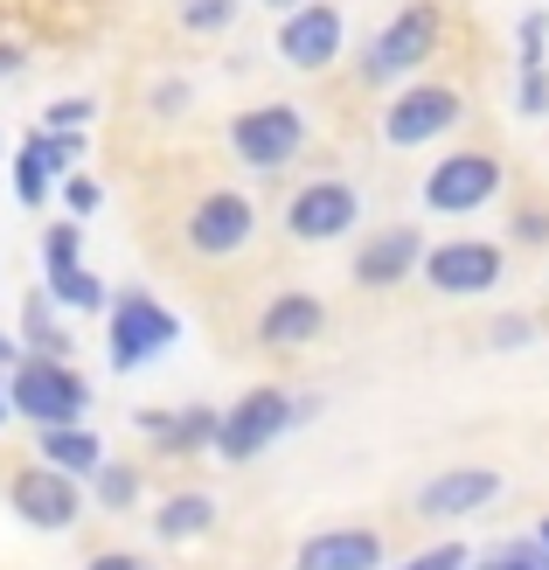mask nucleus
<instances>
[{
    "label": "nucleus",
    "instance_id": "1",
    "mask_svg": "<svg viewBox=\"0 0 549 570\" xmlns=\"http://www.w3.org/2000/svg\"><path fill=\"white\" fill-rule=\"evenodd\" d=\"M306 404L293 390H272V383H257V390H244L237 404H229L223 417H216V460H229V466H244V460H257L265 445H278L285 432H293V417H300Z\"/></svg>",
    "mask_w": 549,
    "mask_h": 570
},
{
    "label": "nucleus",
    "instance_id": "2",
    "mask_svg": "<svg viewBox=\"0 0 549 570\" xmlns=\"http://www.w3.org/2000/svg\"><path fill=\"white\" fill-rule=\"evenodd\" d=\"M8 396H14L21 417H36L42 432H49V424H77V417H84V404H91V383H84L70 362L21 355V362L8 368Z\"/></svg>",
    "mask_w": 549,
    "mask_h": 570
},
{
    "label": "nucleus",
    "instance_id": "3",
    "mask_svg": "<svg viewBox=\"0 0 549 570\" xmlns=\"http://www.w3.org/2000/svg\"><path fill=\"white\" fill-rule=\"evenodd\" d=\"M439 36H445V14L431 8V0H411V8H396V14L383 21V36L369 42V56H362V77H369V83L411 77L418 63H431V49H439Z\"/></svg>",
    "mask_w": 549,
    "mask_h": 570
},
{
    "label": "nucleus",
    "instance_id": "4",
    "mask_svg": "<svg viewBox=\"0 0 549 570\" xmlns=\"http://www.w3.org/2000/svg\"><path fill=\"white\" fill-rule=\"evenodd\" d=\"M182 341V321L167 313L154 293H139V285H126L119 299H111V368H139V362H154V355H167Z\"/></svg>",
    "mask_w": 549,
    "mask_h": 570
},
{
    "label": "nucleus",
    "instance_id": "5",
    "mask_svg": "<svg viewBox=\"0 0 549 570\" xmlns=\"http://www.w3.org/2000/svg\"><path fill=\"white\" fill-rule=\"evenodd\" d=\"M229 147H237L251 167H285L300 147H306V119H300V105H251L229 119Z\"/></svg>",
    "mask_w": 549,
    "mask_h": 570
},
{
    "label": "nucleus",
    "instance_id": "6",
    "mask_svg": "<svg viewBox=\"0 0 549 570\" xmlns=\"http://www.w3.org/2000/svg\"><path fill=\"white\" fill-rule=\"evenodd\" d=\"M424 278L452 299H473V293H494L501 285V244L487 237H445L439 250H424Z\"/></svg>",
    "mask_w": 549,
    "mask_h": 570
},
{
    "label": "nucleus",
    "instance_id": "7",
    "mask_svg": "<svg viewBox=\"0 0 549 570\" xmlns=\"http://www.w3.org/2000/svg\"><path fill=\"white\" fill-rule=\"evenodd\" d=\"M494 188H501V160L494 154H445L424 175V203L445 209V216H473L480 203H494Z\"/></svg>",
    "mask_w": 549,
    "mask_h": 570
},
{
    "label": "nucleus",
    "instance_id": "8",
    "mask_svg": "<svg viewBox=\"0 0 549 570\" xmlns=\"http://www.w3.org/2000/svg\"><path fill=\"white\" fill-rule=\"evenodd\" d=\"M355 216H362V195L341 181V175H321V181H306L293 195V209H285V230H293L300 244H327L341 230H355Z\"/></svg>",
    "mask_w": 549,
    "mask_h": 570
},
{
    "label": "nucleus",
    "instance_id": "9",
    "mask_svg": "<svg viewBox=\"0 0 549 570\" xmlns=\"http://www.w3.org/2000/svg\"><path fill=\"white\" fill-rule=\"evenodd\" d=\"M445 126H459V91L452 83H411V91H396L390 111H383L390 147H424V139H439Z\"/></svg>",
    "mask_w": 549,
    "mask_h": 570
},
{
    "label": "nucleus",
    "instance_id": "10",
    "mask_svg": "<svg viewBox=\"0 0 549 570\" xmlns=\"http://www.w3.org/2000/svg\"><path fill=\"white\" fill-rule=\"evenodd\" d=\"M251 244V203L237 188H216L202 195L195 216H188V250L195 258H237V250Z\"/></svg>",
    "mask_w": 549,
    "mask_h": 570
},
{
    "label": "nucleus",
    "instance_id": "11",
    "mask_svg": "<svg viewBox=\"0 0 549 570\" xmlns=\"http://www.w3.org/2000/svg\"><path fill=\"white\" fill-rule=\"evenodd\" d=\"M8 501H14V515H21L28 529H70V522L84 515L77 480H70V473H56V466H28V473H14Z\"/></svg>",
    "mask_w": 549,
    "mask_h": 570
},
{
    "label": "nucleus",
    "instance_id": "12",
    "mask_svg": "<svg viewBox=\"0 0 549 570\" xmlns=\"http://www.w3.org/2000/svg\"><path fill=\"white\" fill-rule=\"evenodd\" d=\"M278 56L293 70H327L341 56V14L327 8V0H306V8H293L278 21Z\"/></svg>",
    "mask_w": 549,
    "mask_h": 570
},
{
    "label": "nucleus",
    "instance_id": "13",
    "mask_svg": "<svg viewBox=\"0 0 549 570\" xmlns=\"http://www.w3.org/2000/svg\"><path fill=\"white\" fill-rule=\"evenodd\" d=\"M494 494H501V473L494 466H452V473H439V480H424V488H418V515L452 522V515L487 508Z\"/></svg>",
    "mask_w": 549,
    "mask_h": 570
},
{
    "label": "nucleus",
    "instance_id": "14",
    "mask_svg": "<svg viewBox=\"0 0 549 570\" xmlns=\"http://www.w3.org/2000/svg\"><path fill=\"white\" fill-rule=\"evenodd\" d=\"M424 265V230H411V223H396V230L369 237L355 250V285H369V293H383V285H403Z\"/></svg>",
    "mask_w": 549,
    "mask_h": 570
},
{
    "label": "nucleus",
    "instance_id": "15",
    "mask_svg": "<svg viewBox=\"0 0 549 570\" xmlns=\"http://www.w3.org/2000/svg\"><path fill=\"white\" fill-rule=\"evenodd\" d=\"M77 244H84V230H77V223H56V230L42 237V265H49V293H56V299L91 313V306H105V285H98L91 272L77 265Z\"/></svg>",
    "mask_w": 549,
    "mask_h": 570
},
{
    "label": "nucleus",
    "instance_id": "16",
    "mask_svg": "<svg viewBox=\"0 0 549 570\" xmlns=\"http://www.w3.org/2000/svg\"><path fill=\"white\" fill-rule=\"evenodd\" d=\"M77 160V132H36L21 147V160H14V195L28 209H42L49 203V188H56V175Z\"/></svg>",
    "mask_w": 549,
    "mask_h": 570
},
{
    "label": "nucleus",
    "instance_id": "17",
    "mask_svg": "<svg viewBox=\"0 0 549 570\" xmlns=\"http://www.w3.org/2000/svg\"><path fill=\"white\" fill-rule=\"evenodd\" d=\"M375 563H383V535L375 529H321L293 557V570H375Z\"/></svg>",
    "mask_w": 549,
    "mask_h": 570
},
{
    "label": "nucleus",
    "instance_id": "18",
    "mask_svg": "<svg viewBox=\"0 0 549 570\" xmlns=\"http://www.w3.org/2000/svg\"><path fill=\"white\" fill-rule=\"evenodd\" d=\"M321 327H327V306L313 293H278L257 313V341L265 348H306V341H321Z\"/></svg>",
    "mask_w": 549,
    "mask_h": 570
},
{
    "label": "nucleus",
    "instance_id": "19",
    "mask_svg": "<svg viewBox=\"0 0 549 570\" xmlns=\"http://www.w3.org/2000/svg\"><path fill=\"white\" fill-rule=\"evenodd\" d=\"M36 452H42V466H56V473H98L105 466V445L84 432V424H49V432L36 439Z\"/></svg>",
    "mask_w": 549,
    "mask_h": 570
},
{
    "label": "nucleus",
    "instance_id": "20",
    "mask_svg": "<svg viewBox=\"0 0 549 570\" xmlns=\"http://www.w3.org/2000/svg\"><path fill=\"white\" fill-rule=\"evenodd\" d=\"M209 522H216V501H209V494H167L160 515H154L160 543H188V535H202Z\"/></svg>",
    "mask_w": 549,
    "mask_h": 570
},
{
    "label": "nucleus",
    "instance_id": "21",
    "mask_svg": "<svg viewBox=\"0 0 549 570\" xmlns=\"http://www.w3.org/2000/svg\"><path fill=\"white\" fill-rule=\"evenodd\" d=\"M139 424H147V432H154L167 452H188V445H216V417H209V411H182V417H167V411H147Z\"/></svg>",
    "mask_w": 549,
    "mask_h": 570
},
{
    "label": "nucleus",
    "instance_id": "22",
    "mask_svg": "<svg viewBox=\"0 0 549 570\" xmlns=\"http://www.w3.org/2000/svg\"><path fill=\"white\" fill-rule=\"evenodd\" d=\"M28 355L70 362V334H63V327H49V299H28Z\"/></svg>",
    "mask_w": 549,
    "mask_h": 570
},
{
    "label": "nucleus",
    "instance_id": "23",
    "mask_svg": "<svg viewBox=\"0 0 549 570\" xmlns=\"http://www.w3.org/2000/svg\"><path fill=\"white\" fill-rule=\"evenodd\" d=\"M237 21V0H182V28L188 36H216V28Z\"/></svg>",
    "mask_w": 549,
    "mask_h": 570
},
{
    "label": "nucleus",
    "instance_id": "24",
    "mask_svg": "<svg viewBox=\"0 0 549 570\" xmlns=\"http://www.w3.org/2000/svg\"><path fill=\"white\" fill-rule=\"evenodd\" d=\"M98 501L119 515V508H133L139 501V473L133 466H98Z\"/></svg>",
    "mask_w": 549,
    "mask_h": 570
},
{
    "label": "nucleus",
    "instance_id": "25",
    "mask_svg": "<svg viewBox=\"0 0 549 570\" xmlns=\"http://www.w3.org/2000/svg\"><path fill=\"white\" fill-rule=\"evenodd\" d=\"M487 570H549V550L542 543H501V557Z\"/></svg>",
    "mask_w": 549,
    "mask_h": 570
},
{
    "label": "nucleus",
    "instance_id": "26",
    "mask_svg": "<svg viewBox=\"0 0 549 570\" xmlns=\"http://www.w3.org/2000/svg\"><path fill=\"white\" fill-rule=\"evenodd\" d=\"M396 570H467V550H459V543H439V550H418L411 563H396Z\"/></svg>",
    "mask_w": 549,
    "mask_h": 570
},
{
    "label": "nucleus",
    "instance_id": "27",
    "mask_svg": "<svg viewBox=\"0 0 549 570\" xmlns=\"http://www.w3.org/2000/svg\"><path fill=\"white\" fill-rule=\"evenodd\" d=\"M84 119H91V98H63V105H49V132H84Z\"/></svg>",
    "mask_w": 549,
    "mask_h": 570
},
{
    "label": "nucleus",
    "instance_id": "28",
    "mask_svg": "<svg viewBox=\"0 0 549 570\" xmlns=\"http://www.w3.org/2000/svg\"><path fill=\"white\" fill-rule=\"evenodd\" d=\"M63 195H70V209H77V216H91L105 188H98V181H84V175H70V181H63Z\"/></svg>",
    "mask_w": 549,
    "mask_h": 570
},
{
    "label": "nucleus",
    "instance_id": "29",
    "mask_svg": "<svg viewBox=\"0 0 549 570\" xmlns=\"http://www.w3.org/2000/svg\"><path fill=\"white\" fill-rule=\"evenodd\" d=\"M494 341H501V348H522V341H529V321H522V313H508V321H494Z\"/></svg>",
    "mask_w": 549,
    "mask_h": 570
},
{
    "label": "nucleus",
    "instance_id": "30",
    "mask_svg": "<svg viewBox=\"0 0 549 570\" xmlns=\"http://www.w3.org/2000/svg\"><path fill=\"white\" fill-rule=\"evenodd\" d=\"M84 570H154L147 557H126V550H111V557H91Z\"/></svg>",
    "mask_w": 549,
    "mask_h": 570
},
{
    "label": "nucleus",
    "instance_id": "31",
    "mask_svg": "<svg viewBox=\"0 0 549 570\" xmlns=\"http://www.w3.org/2000/svg\"><path fill=\"white\" fill-rule=\"evenodd\" d=\"M514 230H522V237H529V244H542V237H549V216H536V209H529V216H522V223H514Z\"/></svg>",
    "mask_w": 549,
    "mask_h": 570
},
{
    "label": "nucleus",
    "instance_id": "32",
    "mask_svg": "<svg viewBox=\"0 0 549 570\" xmlns=\"http://www.w3.org/2000/svg\"><path fill=\"white\" fill-rule=\"evenodd\" d=\"M14 362H21V348H14L8 334H0V368H14Z\"/></svg>",
    "mask_w": 549,
    "mask_h": 570
},
{
    "label": "nucleus",
    "instance_id": "33",
    "mask_svg": "<svg viewBox=\"0 0 549 570\" xmlns=\"http://www.w3.org/2000/svg\"><path fill=\"white\" fill-rule=\"evenodd\" d=\"M8 70H21V49H0V77H8Z\"/></svg>",
    "mask_w": 549,
    "mask_h": 570
},
{
    "label": "nucleus",
    "instance_id": "34",
    "mask_svg": "<svg viewBox=\"0 0 549 570\" xmlns=\"http://www.w3.org/2000/svg\"><path fill=\"white\" fill-rule=\"evenodd\" d=\"M8 411H14V396H8V383H0V424H8Z\"/></svg>",
    "mask_w": 549,
    "mask_h": 570
},
{
    "label": "nucleus",
    "instance_id": "35",
    "mask_svg": "<svg viewBox=\"0 0 549 570\" xmlns=\"http://www.w3.org/2000/svg\"><path fill=\"white\" fill-rule=\"evenodd\" d=\"M265 8H285V14H293V8H306V0H265Z\"/></svg>",
    "mask_w": 549,
    "mask_h": 570
},
{
    "label": "nucleus",
    "instance_id": "36",
    "mask_svg": "<svg viewBox=\"0 0 549 570\" xmlns=\"http://www.w3.org/2000/svg\"><path fill=\"white\" fill-rule=\"evenodd\" d=\"M542 550H549V522H542Z\"/></svg>",
    "mask_w": 549,
    "mask_h": 570
},
{
    "label": "nucleus",
    "instance_id": "37",
    "mask_svg": "<svg viewBox=\"0 0 549 570\" xmlns=\"http://www.w3.org/2000/svg\"><path fill=\"white\" fill-rule=\"evenodd\" d=\"M467 570H480V563H467Z\"/></svg>",
    "mask_w": 549,
    "mask_h": 570
}]
</instances>
